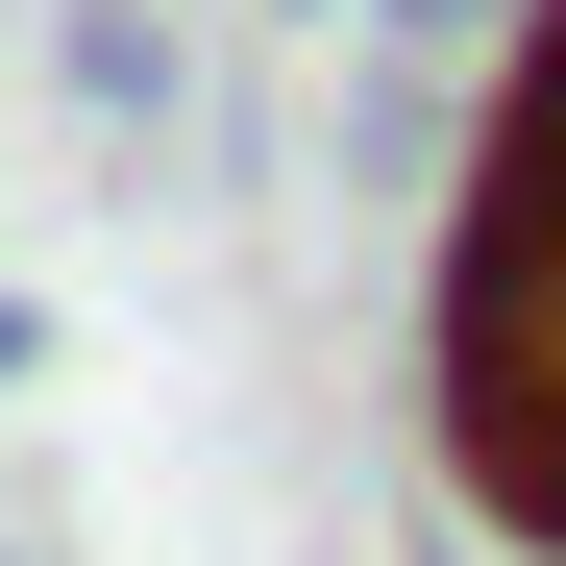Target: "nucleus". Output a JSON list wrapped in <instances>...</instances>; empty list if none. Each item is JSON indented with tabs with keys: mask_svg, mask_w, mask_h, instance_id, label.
<instances>
[{
	"mask_svg": "<svg viewBox=\"0 0 566 566\" xmlns=\"http://www.w3.org/2000/svg\"><path fill=\"white\" fill-rule=\"evenodd\" d=\"M25 345H50V321H25V296H0V395H25Z\"/></svg>",
	"mask_w": 566,
	"mask_h": 566,
	"instance_id": "3",
	"label": "nucleus"
},
{
	"mask_svg": "<svg viewBox=\"0 0 566 566\" xmlns=\"http://www.w3.org/2000/svg\"><path fill=\"white\" fill-rule=\"evenodd\" d=\"M493 198L566 222V0H542V50H517V99H493Z\"/></svg>",
	"mask_w": 566,
	"mask_h": 566,
	"instance_id": "2",
	"label": "nucleus"
},
{
	"mask_svg": "<svg viewBox=\"0 0 566 566\" xmlns=\"http://www.w3.org/2000/svg\"><path fill=\"white\" fill-rule=\"evenodd\" d=\"M419 369H443V443H468V493H493L517 542H566V222H542V198H468Z\"/></svg>",
	"mask_w": 566,
	"mask_h": 566,
	"instance_id": "1",
	"label": "nucleus"
},
{
	"mask_svg": "<svg viewBox=\"0 0 566 566\" xmlns=\"http://www.w3.org/2000/svg\"><path fill=\"white\" fill-rule=\"evenodd\" d=\"M395 25H468V0H395Z\"/></svg>",
	"mask_w": 566,
	"mask_h": 566,
	"instance_id": "4",
	"label": "nucleus"
}]
</instances>
